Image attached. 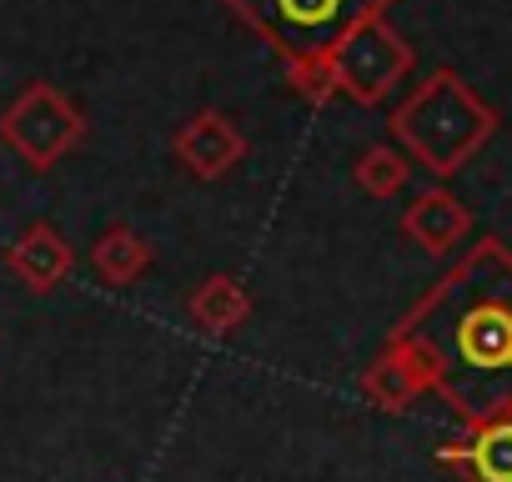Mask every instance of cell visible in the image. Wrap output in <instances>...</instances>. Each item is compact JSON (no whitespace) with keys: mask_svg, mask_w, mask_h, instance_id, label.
<instances>
[{"mask_svg":"<svg viewBox=\"0 0 512 482\" xmlns=\"http://www.w3.org/2000/svg\"><path fill=\"white\" fill-rule=\"evenodd\" d=\"M392 342L462 422L512 412V252L477 241L392 327Z\"/></svg>","mask_w":512,"mask_h":482,"instance_id":"obj_1","label":"cell"},{"mask_svg":"<svg viewBox=\"0 0 512 482\" xmlns=\"http://www.w3.org/2000/svg\"><path fill=\"white\" fill-rule=\"evenodd\" d=\"M497 131V111L457 76L437 71L427 76L397 111H392V136L412 161H422L432 176L462 171Z\"/></svg>","mask_w":512,"mask_h":482,"instance_id":"obj_2","label":"cell"},{"mask_svg":"<svg viewBox=\"0 0 512 482\" xmlns=\"http://www.w3.org/2000/svg\"><path fill=\"white\" fill-rule=\"evenodd\" d=\"M387 6L392 0H226V11L282 61L332 56L362 21L387 16Z\"/></svg>","mask_w":512,"mask_h":482,"instance_id":"obj_3","label":"cell"},{"mask_svg":"<svg viewBox=\"0 0 512 482\" xmlns=\"http://www.w3.org/2000/svg\"><path fill=\"white\" fill-rule=\"evenodd\" d=\"M81 136H86V111L51 81L26 86L0 111V141L36 171H51L66 151L81 146Z\"/></svg>","mask_w":512,"mask_h":482,"instance_id":"obj_4","label":"cell"},{"mask_svg":"<svg viewBox=\"0 0 512 482\" xmlns=\"http://www.w3.org/2000/svg\"><path fill=\"white\" fill-rule=\"evenodd\" d=\"M412 46L387 26V16H372V21H362L332 56H327V66H332V81H337V96H347V101H357V106H377V101H387L402 81H407V71H412Z\"/></svg>","mask_w":512,"mask_h":482,"instance_id":"obj_5","label":"cell"},{"mask_svg":"<svg viewBox=\"0 0 512 482\" xmlns=\"http://www.w3.org/2000/svg\"><path fill=\"white\" fill-rule=\"evenodd\" d=\"M171 151H176V161H181L191 176L221 181V176L246 156V136H241V126H236L231 116H221V111H196L186 126H176Z\"/></svg>","mask_w":512,"mask_h":482,"instance_id":"obj_6","label":"cell"},{"mask_svg":"<svg viewBox=\"0 0 512 482\" xmlns=\"http://www.w3.org/2000/svg\"><path fill=\"white\" fill-rule=\"evenodd\" d=\"M442 462L467 482H512V412L467 422V437L442 447Z\"/></svg>","mask_w":512,"mask_h":482,"instance_id":"obj_7","label":"cell"},{"mask_svg":"<svg viewBox=\"0 0 512 482\" xmlns=\"http://www.w3.org/2000/svg\"><path fill=\"white\" fill-rule=\"evenodd\" d=\"M402 231L417 241L427 257H447V252H457L462 241H467L472 216H467V206H462L452 191L432 186V191H422V196L402 211Z\"/></svg>","mask_w":512,"mask_h":482,"instance_id":"obj_8","label":"cell"},{"mask_svg":"<svg viewBox=\"0 0 512 482\" xmlns=\"http://www.w3.org/2000/svg\"><path fill=\"white\" fill-rule=\"evenodd\" d=\"M6 267L21 277V287H31V292H56V287L66 282V272H71V241H66L56 226L36 221V226H26V231L11 241Z\"/></svg>","mask_w":512,"mask_h":482,"instance_id":"obj_9","label":"cell"},{"mask_svg":"<svg viewBox=\"0 0 512 482\" xmlns=\"http://www.w3.org/2000/svg\"><path fill=\"white\" fill-rule=\"evenodd\" d=\"M422 392H427V377H422V367L407 357V347H397V342H387V347L372 357V367L362 372V397H367L372 407H382V412H407Z\"/></svg>","mask_w":512,"mask_h":482,"instance_id":"obj_10","label":"cell"},{"mask_svg":"<svg viewBox=\"0 0 512 482\" xmlns=\"http://www.w3.org/2000/svg\"><path fill=\"white\" fill-rule=\"evenodd\" d=\"M191 317H196L201 332L226 337V332H236V327L251 317V297H246V287H241L236 277L216 272V277H206V282L196 287V297H191Z\"/></svg>","mask_w":512,"mask_h":482,"instance_id":"obj_11","label":"cell"},{"mask_svg":"<svg viewBox=\"0 0 512 482\" xmlns=\"http://www.w3.org/2000/svg\"><path fill=\"white\" fill-rule=\"evenodd\" d=\"M91 262H96L106 287H131L151 267V247L131 226H111V231H101V241L91 247Z\"/></svg>","mask_w":512,"mask_h":482,"instance_id":"obj_12","label":"cell"},{"mask_svg":"<svg viewBox=\"0 0 512 482\" xmlns=\"http://www.w3.org/2000/svg\"><path fill=\"white\" fill-rule=\"evenodd\" d=\"M352 181H357L367 196L392 201L397 191H407L412 166H407V156H402L397 146H367V151L357 156V166H352Z\"/></svg>","mask_w":512,"mask_h":482,"instance_id":"obj_13","label":"cell"},{"mask_svg":"<svg viewBox=\"0 0 512 482\" xmlns=\"http://www.w3.org/2000/svg\"><path fill=\"white\" fill-rule=\"evenodd\" d=\"M287 81H292V91H297L302 101H317V106L337 96V81H332L327 56H322V61H287Z\"/></svg>","mask_w":512,"mask_h":482,"instance_id":"obj_14","label":"cell"}]
</instances>
